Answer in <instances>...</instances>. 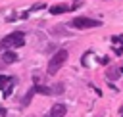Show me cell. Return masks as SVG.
<instances>
[{"label": "cell", "instance_id": "1", "mask_svg": "<svg viewBox=\"0 0 123 117\" xmlns=\"http://www.w3.org/2000/svg\"><path fill=\"white\" fill-rule=\"evenodd\" d=\"M23 44H25V36H23L21 31L10 33V35H6V36L0 40V48H2V50H6V48H19V46H23Z\"/></svg>", "mask_w": 123, "mask_h": 117}, {"label": "cell", "instance_id": "2", "mask_svg": "<svg viewBox=\"0 0 123 117\" xmlns=\"http://www.w3.org/2000/svg\"><path fill=\"white\" fill-rule=\"evenodd\" d=\"M65 59H67V50H58L52 58H50V61H48V73L50 75H56L58 71H60V67L65 63Z\"/></svg>", "mask_w": 123, "mask_h": 117}, {"label": "cell", "instance_id": "3", "mask_svg": "<svg viewBox=\"0 0 123 117\" xmlns=\"http://www.w3.org/2000/svg\"><path fill=\"white\" fill-rule=\"evenodd\" d=\"M102 21L100 19H90V17H75L71 21V27L75 29H92V27H100Z\"/></svg>", "mask_w": 123, "mask_h": 117}, {"label": "cell", "instance_id": "4", "mask_svg": "<svg viewBox=\"0 0 123 117\" xmlns=\"http://www.w3.org/2000/svg\"><path fill=\"white\" fill-rule=\"evenodd\" d=\"M65 115V105L63 104H56L50 111V117H63Z\"/></svg>", "mask_w": 123, "mask_h": 117}, {"label": "cell", "instance_id": "5", "mask_svg": "<svg viewBox=\"0 0 123 117\" xmlns=\"http://www.w3.org/2000/svg\"><path fill=\"white\" fill-rule=\"evenodd\" d=\"M2 59H4V63H13V61L17 59V54L12 52V50H6V52L2 54Z\"/></svg>", "mask_w": 123, "mask_h": 117}, {"label": "cell", "instance_id": "6", "mask_svg": "<svg viewBox=\"0 0 123 117\" xmlns=\"http://www.w3.org/2000/svg\"><path fill=\"white\" fill-rule=\"evenodd\" d=\"M15 81H17L15 77H12V79H10V82H8V86H6L4 90H2V92H4V98H10V94H12V88L15 86Z\"/></svg>", "mask_w": 123, "mask_h": 117}, {"label": "cell", "instance_id": "7", "mask_svg": "<svg viewBox=\"0 0 123 117\" xmlns=\"http://www.w3.org/2000/svg\"><path fill=\"white\" fill-rule=\"evenodd\" d=\"M69 8L67 6H52L50 8V13H54V15H58V13H65Z\"/></svg>", "mask_w": 123, "mask_h": 117}, {"label": "cell", "instance_id": "8", "mask_svg": "<svg viewBox=\"0 0 123 117\" xmlns=\"http://www.w3.org/2000/svg\"><path fill=\"white\" fill-rule=\"evenodd\" d=\"M33 90H35V92H40V94H52V88H48V86H38V84H37Z\"/></svg>", "mask_w": 123, "mask_h": 117}, {"label": "cell", "instance_id": "9", "mask_svg": "<svg viewBox=\"0 0 123 117\" xmlns=\"http://www.w3.org/2000/svg\"><path fill=\"white\" fill-rule=\"evenodd\" d=\"M117 77H119V69L111 67V69H110V73H108V79H110V81H115Z\"/></svg>", "mask_w": 123, "mask_h": 117}, {"label": "cell", "instance_id": "10", "mask_svg": "<svg viewBox=\"0 0 123 117\" xmlns=\"http://www.w3.org/2000/svg\"><path fill=\"white\" fill-rule=\"evenodd\" d=\"M10 79H12V77H4V75H0V90H4V88L8 86Z\"/></svg>", "mask_w": 123, "mask_h": 117}, {"label": "cell", "instance_id": "11", "mask_svg": "<svg viewBox=\"0 0 123 117\" xmlns=\"http://www.w3.org/2000/svg\"><path fill=\"white\" fill-rule=\"evenodd\" d=\"M54 92H63V84H56V88H54Z\"/></svg>", "mask_w": 123, "mask_h": 117}, {"label": "cell", "instance_id": "12", "mask_svg": "<svg viewBox=\"0 0 123 117\" xmlns=\"http://www.w3.org/2000/svg\"><path fill=\"white\" fill-rule=\"evenodd\" d=\"M119 117H123V107H121V113H119Z\"/></svg>", "mask_w": 123, "mask_h": 117}, {"label": "cell", "instance_id": "13", "mask_svg": "<svg viewBox=\"0 0 123 117\" xmlns=\"http://www.w3.org/2000/svg\"><path fill=\"white\" fill-rule=\"evenodd\" d=\"M75 2H81V0H75Z\"/></svg>", "mask_w": 123, "mask_h": 117}]
</instances>
